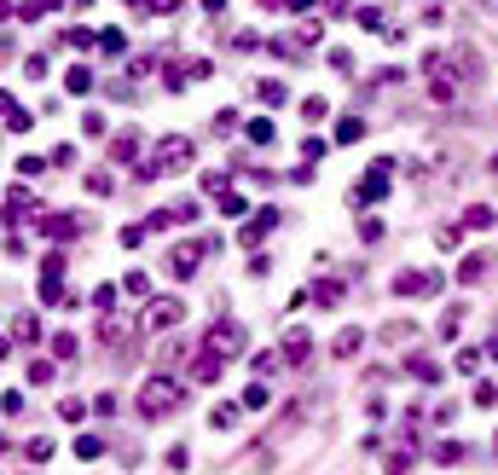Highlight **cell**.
Returning a JSON list of instances; mask_svg holds the SVG:
<instances>
[{
  "label": "cell",
  "mask_w": 498,
  "mask_h": 475,
  "mask_svg": "<svg viewBox=\"0 0 498 475\" xmlns=\"http://www.w3.org/2000/svg\"><path fill=\"white\" fill-rule=\"evenodd\" d=\"M180 406V382L174 377H151L145 388H140V417H162V412H174Z\"/></svg>",
  "instance_id": "cell-1"
},
{
  "label": "cell",
  "mask_w": 498,
  "mask_h": 475,
  "mask_svg": "<svg viewBox=\"0 0 498 475\" xmlns=\"http://www.w3.org/2000/svg\"><path fill=\"white\" fill-rule=\"evenodd\" d=\"M214 249H220L214 238H192V244H174V249H168V273H174V278H192V273H197V261H203V255H214Z\"/></svg>",
  "instance_id": "cell-2"
},
{
  "label": "cell",
  "mask_w": 498,
  "mask_h": 475,
  "mask_svg": "<svg viewBox=\"0 0 498 475\" xmlns=\"http://www.w3.org/2000/svg\"><path fill=\"white\" fill-rule=\"evenodd\" d=\"M203 348H214L220 360H238V354H244V325H238V319H220V325L203 336Z\"/></svg>",
  "instance_id": "cell-3"
},
{
  "label": "cell",
  "mask_w": 498,
  "mask_h": 475,
  "mask_svg": "<svg viewBox=\"0 0 498 475\" xmlns=\"http://www.w3.org/2000/svg\"><path fill=\"white\" fill-rule=\"evenodd\" d=\"M180 319H186V301H180V296H157L145 308V330H174Z\"/></svg>",
  "instance_id": "cell-4"
},
{
  "label": "cell",
  "mask_w": 498,
  "mask_h": 475,
  "mask_svg": "<svg viewBox=\"0 0 498 475\" xmlns=\"http://www.w3.org/2000/svg\"><path fill=\"white\" fill-rule=\"evenodd\" d=\"M388 174H394V162H388V157H383V162H371V174H365V180H359V192H353V203H359V209H365V203H377V197L388 192Z\"/></svg>",
  "instance_id": "cell-5"
},
{
  "label": "cell",
  "mask_w": 498,
  "mask_h": 475,
  "mask_svg": "<svg viewBox=\"0 0 498 475\" xmlns=\"http://www.w3.org/2000/svg\"><path fill=\"white\" fill-rule=\"evenodd\" d=\"M440 284V273H394V296H435Z\"/></svg>",
  "instance_id": "cell-6"
},
{
  "label": "cell",
  "mask_w": 498,
  "mask_h": 475,
  "mask_svg": "<svg viewBox=\"0 0 498 475\" xmlns=\"http://www.w3.org/2000/svg\"><path fill=\"white\" fill-rule=\"evenodd\" d=\"M157 162H162V174H174V168H186V162H192V140L168 134V140L157 145Z\"/></svg>",
  "instance_id": "cell-7"
},
{
  "label": "cell",
  "mask_w": 498,
  "mask_h": 475,
  "mask_svg": "<svg viewBox=\"0 0 498 475\" xmlns=\"http://www.w3.org/2000/svg\"><path fill=\"white\" fill-rule=\"evenodd\" d=\"M273 226H279V209H261V214H255V221H249V226H244V244H249V249H255V244H261V238H266V232H273Z\"/></svg>",
  "instance_id": "cell-8"
},
{
  "label": "cell",
  "mask_w": 498,
  "mask_h": 475,
  "mask_svg": "<svg viewBox=\"0 0 498 475\" xmlns=\"http://www.w3.org/2000/svg\"><path fill=\"white\" fill-rule=\"evenodd\" d=\"M220 365H226V360H220L214 348H203L197 365H192V382H220Z\"/></svg>",
  "instance_id": "cell-9"
},
{
  "label": "cell",
  "mask_w": 498,
  "mask_h": 475,
  "mask_svg": "<svg viewBox=\"0 0 498 475\" xmlns=\"http://www.w3.org/2000/svg\"><path fill=\"white\" fill-rule=\"evenodd\" d=\"M279 354H284L290 365H301V360L313 354V336H307V330H290V336H284V348H279Z\"/></svg>",
  "instance_id": "cell-10"
},
{
  "label": "cell",
  "mask_w": 498,
  "mask_h": 475,
  "mask_svg": "<svg viewBox=\"0 0 498 475\" xmlns=\"http://www.w3.org/2000/svg\"><path fill=\"white\" fill-rule=\"evenodd\" d=\"M29 214H41V203H35V197H29L24 186H18V192L6 197V221H29Z\"/></svg>",
  "instance_id": "cell-11"
},
{
  "label": "cell",
  "mask_w": 498,
  "mask_h": 475,
  "mask_svg": "<svg viewBox=\"0 0 498 475\" xmlns=\"http://www.w3.org/2000/svg\"><path fill=\"white\" fill-rule=\"evenodd\" d=\"M140 157V134H116L110 140V162H133Z\"/></svg>",
  "instance_id": "cell-12"
},
{
  "label": "cell",
  "mask_w": 498,
  "mask_h": 475,
  "mask_svg": "<svg viewBox=\"0 0 498 475\" xmlns=\"http://www.w3.org/2000/svg\"><path fill=\"white\" fill-rule=\"evenodd\" d=\"M359 342H365V330H353V325H348V330L331 342V348H336V360H353V354H359Z\"/></svg>",
  "instance_id": "cell-13"
},
{
  "label": "cell",
  "mask_w": 498,
  "mask_h": 475,
  "mask_svg": "<svg viewBox=\"0 0 498 475\" xmlns=\"http://www.w3.org/2000/svg\"><path fill=\"white\" fill-rule=\"evenodd\" d=\"M405 371H412L417 382H440V365H435V360H423V354H412V360H405Z\"/></svg>",
  "instance_id": "cell-14"
},
{
  "label": "cell",
  "mask_w": 498,
  "mask_h": 475,
  "mask_svg": "<svg viewBox=\"0 0 498 475\" xmlns=\"http://www.w3.org/2000/svg\"><path fill=\"white\" fill-rule=\"evenodd\" d=\"M41 232H47V238H76V221H70V214H47Z\"/></svg>",
  "instance_id": "cell-15"
},
{
  "label": "cell",
  "mask_w": 498,
  "mask_h": 475,
  "mask_svg": "<svg viewBox=\"0 0 498 475\" xmlns=\"http://www.w3.org/2000/svg\"><path fill=\"white\" fill-rule=\"evenodd\" d=\"M458 278H464V284H481V278H487V255H464Z\"/></svg>",
  "instance_id": "cell-16"
},
{
  "label": "cell",
  "mask_w": 498,
  "mask_h": 475,
  "mask_svg": "<svg viewBox=\"0 0 498 475\" xmlns=\"http://www.w3.org/2000/svg\"><path fill=\"white\" fill-rule=\"evenodd\" d=\"M307 296H313V301H325V308H336V301H342V284H336V278H325V284H313Z\"/></svg>",
  "instance_id": "cell-17"
},
{
  "label": "cell",
  "mask_w": 498,
  "mask_h": 475,
  "mask_svg": "<svg viewBox=\"0 0 498 475\" xmlns=\"http://www.w3.org/2000/svg\"><path fill=\"white\" fill-rule=\"evenodd\" d=\"M470 452H464V441H440L435 447V464H464Z\"/></svg>",
  "instance_id": "cell-18"
},
{
  "label": "cell",
  "mask_w": 498,
  "mask_h": 475,
  "mask_svg": "<svg viewBox=\"0 0 498 475\" xmlns=\"http://www.w3.org/2000/svg\"><path fill=\"white\" fill-rule=\"evenodd\" d=\"M255 99L261 105H284V81H255Z\"/></svg>",
  "instance_id": "cell-19"
},
{
  "label": "cell",
  "mask_w": 498,
  "mask_h": 475,
  "mask_svg": "<svg viewBox=\"0 0 498 475\" xmlns=\"http://www.w3.org/2000/svg\"><path fill=\"white\" fill-rule=\"evenodd\" d=\"M359 134H365V122H359V116H342V122H336V140H342V145H353Z\"/></svg>",
  "instance_id": "cell-20"
},
{
  "label": "cell",
  "mask_w": 498,
  "mask_h": 475,
  "mask_svg": "<svg viewBox=\"0 0 498 475\" xmlns=\"http://www.w3.org/2000/svg\"><path fill=\"white\" fill-rule=\"evenodd\" d=\"M24 458H29V464H47V458H53V441H47V435H35V441L24 447Z\"/></svg>",
  "instance_id": "cell-21"
},
{
  "label": "cell",
  "mask_w": 498,
  "mask_h": 475,
  "mask_svg": "<svg viewBox=\"0 0 498 475\" xmlns=\"http://www.w3.org/2000/svg\"><path fill=\"white\" fill-rule=\"evenodd\" d=\"M64 88H70V93H87V88H93V70H81V64H76V70L64 75Z\"/></svg>",
  "instance_id": "cell-22"
},
{
  "label": "cell",
  "mask_w": 498,
  "mask_h": 475,
  "mask_svg": "<svg viewBox=\"0 0 498 475\" xmlns=\"http://www.w3.org/2000/svg\"><path fill=\"white\" fill-rule=\"evenodd\" d=\"M12 330H18V342H41V319H35V313H24Z\"/></svg>",
  "instance_id": "cell-23"
},
{
  "label": "cell",
  "mask_w": 498,
  "mask_h": 475,
  "mask_svg": "<svg viewBox=\"0 0 498 475\" xmlns=\"http://www.w3.org/2000/svg\"><path fill=\"white\" fill-rule=\"evenodd\" d=\"M464 226H475V232H481V226H492V209H487V203H475V209L464 214Z\"/></svg>",
  "instance_id": "cell-24"
},
{
  "label": "cell",
  "mask_w": 498,
  "mask_h": 475,
  "mask_svg": "<svg viewBox=\"0 0 498 475\" xmlns=\"http://www.w3.org/2000/svg\"><path fill=\"white\" fill-rule=\"evenodd\" d=\"M266 400H273V395H266V388H261V382H249V388H244V406H249V412H261Z\"/></svg>",
  "instance_id": "cell-25"
},
{
  "label": "cell",
  "mask_w": 498,
  "mask_h": 475,
  "mask_svg": "<svg viewBox=\"0 0 498 475\" xmlns=\"http://www.w3.org/2000/svg\"><path fill=\"white\" fill-rule=\"evenodd\" d=\"M110 186H116V180L105 174V168H99V174H87V192H93V197H110Z\"/></svg>",
  "instance_id": "cell-26"
},
{
  "label": "cell",
  "mask_w": 498,
  "mask_h": 475,
  "mask_svg": "<svg viewBox=\"0 0 498 475\" xmlns=\"http://www.w3.org/2000/svg\"><path fill=\"white\" fill-rule=\"evenodd\" d=\"M412 336H417V330H412V325H405V319H400V325H388V330H383V342H388V348H394V342H412Z\"/></svg>",
  "instance_id": "cell-27"
},
{
  "label": "cell",
  "mask_w": 498,
  "mask_h": 475,
  "mask_svg": "<svg viewBox=\"0 0 498 475\" xmlns=\"http://www.w3.org/2000/svg\"><path fill=\"white\" fill-rule=\"evenodd\" d=\"M279 360H284V354H255L249 365H255V377H273V371H279Z\"/></svg>",
  "instance_id": "cell-28"
},
{
  "label": "cell",
  "mask_w": 498,
  "mask_h": 475,
  "mask_svg": "<svg viewBox=\"0 0 498 475\" xmlns=\"http://www.w3.org/2000/svg\"><path fill=\"white\" fill-rule=\"evenodd\" d=\"M209 423H214V429H232V423H238V406H214Z\"/></svg>",
  "instance_id": "cell-29"
},
{
  "label": "cell",
  "mask_w": 498,
  "mask_h": 475,
  "mask_svg": "<svg viewBox=\"0 0 498 475\" xmlns=\"http://www.w3.org/2000/svg\"><path fill=\"white\" fill-rule=\"evenodd\" d=\"M76 452H81V458H105V441H99V435H81Z\"/></svg>",
  "instance_id": "cell-30"
},
{
  "label": "cell",
  "mask_w": 498,
  "mask_h": 475,
  "mask_svg": "<svg viewBox=\"0 0 498 475\" xmlns=\"http://www.w3.org/2000/svg\"><path fill=\"white\" fill-rule=\"evenodd\" d=\"M359 24H365V29H377V35H388V18H383L377 6H365V12H359Z\"/></svg>",
  "instance_id": "cell-31"
},
{
  "label": "cell",
  "mask_w": 498,
  "mask_h": 475,
  "mask_svg": "<svg viewBox=\"0 0 498 475\" xmlns=\"http://www.w3.org/2000/svg\"><path fill=\"white\" fill-rule=\"evenodd\" d=\"M249 140H255V145H273V122L255 116V122H249Z\"/></svg>",
  "instance_id": "cell-32"
},
{
  "label": "cell",
  "mask_w": 498,
  "mask_h": 475,
  "mask_svg": "<svg viewBox=\"0 0 498 475\" xmlns=\"http://www.w3.org/2000/svg\"><path fill=\"white\" fill-rule=\"evenodd\" d=\"M359 238H365V244H377V238H383V221H377V214H365V221H359Z\"/></svg>",
  "instance_id": "cell-33"
},
{
  "label": "cell",
  "mask_w": 498,
  "mask_h": 475,
  "mask_svg": "<svg viewBox=\"0 0 498 475\" xmlns=\"http://www.w3.org/2000/svg\"><path fill=\"white\" fill-rule=\"evenodd\" d=\"M122 290H128V296H145V290H151V278H145V273H128V278H122Z\"/></svg>",
  "instance_id": "cell-34"
},
{
  "label": "cell",
  "mask_w": 498,
  "mask_h": 475,
  "mask_svg": "<svg viewBox=\"0 0 498 475\" xmlns=\"http://www.w3.org/2000/svg\"><path fill=\"white\" fill-rule=\"evenodd\" d=\"M53 354H58V360H76V336H70V330L53 336Z\"/></svg>",
  "instance_id": "cell-35"
},
{
  "label": "cell",
  "mask_w": 498,
  "mask_h": 475,
  "mask_svg": "<svg viewBox=\"0 0 498 475\" xmlns=\"http://www.w3.org/2000/svg\"><path fill=\"white\" fill-rule=\"evenodd\" d=\"M475 406H498V382H475Z\"/></svg>",
  "instance_id": "cell-36"
},
{
  "label": "cell",
  "mask_w": 498,
  "mask_h": 475,
  "mask_svg": "<svg viewBox=\"0 0 498 475\" xmlns=\"http://www.w3.org/2000/svg\"><path fill=\"white\" fill-rule=\"evenodd\" d=\"M58 417H64V423H81V417H87V406H81V400H64V406H58Z\"/></svg>",
  "instance_id": "cell-37"
},
{
  "label": "cell",
  "mask_w": 498,
  "mask_h": 475,
  "mask_svg": "<svg viewBox=\"0 0 498 475\" xmlns=\"http://www.w3.org/2000/svg\"><path fill=\"white\" fill-rule=\"evenodd\" d=\"M18 174H24V180H35V174H47V162H41V157H24V162H18Z\"/></svg>",
  "instance_id": "cell-38"
},
{
  "label": "cell",
  "mask_w": 498,
  "mask_h": 475,
  "mask_svg": "<svg viewBox=\"0 0 498 475\" xmlns=\"http://www.w3.org/2000/svg\"><path fill=\"white\" fill-rule=\"evenodd\" d=\"M157 360H162V365H180V360H186V342H168V348H162Z\"/></svg>",
  "instance_id": "cell-39"
},
{
  "label": "cell",
  "mask_w": 498,
  "mask_h": 475,
  "mask_svg": "<svg viewBox=\"0 0 498 475\" xmlns=\"http://www.w3.org/2000/svg\"><path fill=\"white\" fill-rule=\"evenodd\" d=\"M99 47H105V53H122L128 41H122V29H105V35H99Z\"/></svg>",
  "instance_id": "cell-40"
},
{
  "label": "cell",
  "mask_w": 498,
  "mask_h": 475,
  "mask_svg": "<svg viewBox=\"0 0 498 475\" xmlns=\"http://www.w3.org/2000/svg\"><path fill=\"white\" fill-rule=\"evenodd\" d=\"M325 110H331V105H325V99H301V116H307V122H319V116H325Z\"/></svg>",
  "instance_id": "cell-41"
},
{
  "label": "cell",
  "mask_w": 498,
  "mask_h": 475,
  "mask_svg": "<svg viewBox=\"0 0 498 475\" xmlns=\"http://www.w3.org/2000/svg\"><path fill=\"white\" fill-rule=\"evenodd\" d=\"M220 214H244V197L238 192H220Z\"/></svg>",
  "instance_id": "cell-42"
},
{
  "label": "cell",
  "mask_w": 498,
  "mask_h": 475,
  "mask_svg": "<svg viewBox=\"0 0 498 475\" xmlns=\"http://www.w3.org/2000/svg\"><path fill=\"white\" fill-rule=\"evenodd\" d=\"M93 308H116V284H99L93 290Z\"/></svg>",
  "instance_id": "cell-43"
},
{
  "label": "cell",
  "mask_w": 498,
  "mask_h": 475,
  "mask_svg": "<svg viewBox=\"0 0 498 475\" xmlns=\"http://www.w3.org/2000/svg\"><path fill=\"white\" fill-rule=\"evenodd\" d=\"M331 70H342V75H348V70H353V53H348V47H336V53H331Z\"/></svg>",
  "instance_id": "cell-44"
},
{
  "label": "cell",
  "mask_w": 498,
  "mask_h": 475,
  "mask_svg": "<svg viewBox=\"0 0 498 475\" xmlns=\"http://www.w3.org/2000/svg\"><path fill=\"white\" fill-rule=\"evenodd\" d=\"M53 168H76V145H58L53 151Z\"/></svg>",
  "instance_id": "cell-45"
},
{
  "label": "cell",
  "mask_w": 498,
  "mask_h": 475,
  "mask_svg": "<svg viewBox=\"0 0 498 475\" xmlns=\"http://www.w3.org/2000/svg\"><path fill=\"white\" fill-rule=\"evenodd\" d=\"M458 371H481V348H464L458 354Z\"/></svg>",
  "instance_id": "cell-46"
},
{
  "label": "cell",
  "mask_w": 498,
  "mask_h": 475,
  "mask_svg": "<svg viewBox=\"0 0 498 475\" xmlns=\"http://www.w3.org/2000/svg\"><path fill=\"white\" fill-rule=\"evenodd\" d=\"M12 110H18V99H12V93H0V116H12Z\"/></svg>",
  "instance_id": "cell-47"
},
{
  "label": "cell",
  "mask_w": 498,
  "mask_h": 475,
  "mask_svg": "<svg viewBox=\"0 0 498 475\" xmlns=\"http://www.w3.org/2000/svg\"><path fill=\"white\" fill-rule=\"evenodd\" d=\"M284 6H290V12H313V0H284Z\"/></svg>",
  "instance_id": "cell-48"
},
{
  "label": "cell",
  "mask_w": 498,
  "mask_h": 475,
  "mask_svg": "<svg viewBox=\"0 0 498 475\" xmlns=\"http://www.w3.org/2000/svg\"><path fill=\"white\" fill-rule=\"evenodd\" d=\"M180 6V0H151V12H174Z\"/></svg>",
  "instance_id": "cell-49"
},
{
  "label": "cell",
  "mask_w": 498,
  "mask_h": 475,
  "mask_svg": "<svg viewBox=\"0 0 498 475\" xmlns=\"http://www.w3.org/2000/svg\"><path fill=\"white\" fill-rule=\"evenodd\" d=\"M325 6H331V12H336V18H348V0H325Z\"/></svg>",
  "instance_id": "cell-50"
},
{
  "label": "cell",
  "mask_w": 498,
  "mask_h": 475,
  "mask_svg": "<svg viewBox=\"0 0 498 475\" xmlns=\"http://www.w3.org/2000/svg\"><path fill=\"white\" fill-rule=\"evenodd\" d=\"M203 6H209V12H220V6H226V0H203Z\"/></svg>",
  "instance_id": "cell-51"
},
{
  "label": "cell",
  "mask_w": 498,
  "mask_h": 475,
  "mask_svg": "<svg viewBox=\"0 0 498 475\" xmlns=\"http://www.w3.org/2000/svg\"><path fill=\"white\" fill-rule=\"evenodd\" d=\"M481 12H498V0H481Z\"/></svg>",
  "instance_id": "cell-52"
},
{
  "label": "cell",
  "mask_w": 498,
  "mask_h": 475,
  "mask_svg": "<svg viewBox=\"0 0 498 475\" xmlns=\"http://www.w3.org/2000/svg\"><path fill=\"white\" fill-rule=\"evenodd\" d=\"M487 168H492V174H498V151H492V157H487Z\"/></svg>",
  "instance_id": "cell-53"
},
{
  "label": "cell",
  "mask_w": 498,
  "mask_h": 475,
  "mask_svg": "<svg viewBox=\"0 0 498 475\" xmlns=\"http://www.w3.org/2000/svg\"><path fill=\"white\" fill-rule=\"evenodd\" d=\"M261 6H284V0H261Z\"/></svg>",
  "instance_id": "cell-54"
},
{
  "label": "cell",
  "mask_w": 498,
  "mask_h": 475,
  "mask_svg": "<svg viewBox=\"0 0 498 475\" xmlns=\"http://www.w3.org/2000/svg\"><path fill=\"white\" fill-rule=\"evenodd\" d=\"M6 12H12V6H6V0H0V18H6Z\"/></svg>",
  "instance_id": "cell-55"
}]
</instances>
